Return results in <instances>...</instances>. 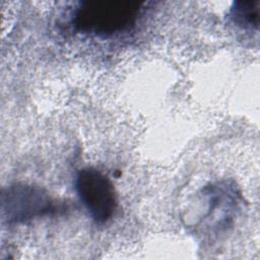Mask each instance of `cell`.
Returning <instances> with one entry per match:
<instances>
[{"label": "cell", "mask_w": 260, "mask_h": 260, "mask_svg": "<svg viewBox=\"0 0 260 260\" xmlns=\"http://www.w3.org/2000/svg\"><path fill=\"white\" fill-rule=\"evenodd\" d=\"M142 5L132 0H84L75 8L72 22L80 32L111 37L131 29Z\"/></svg>", "instance_id": "cell-1"}, {"label": "cell", "mask_w": 260, "mask_h": 260, "mask_svg": "<svg viewBox=\"0 0 260 260\" xmlns=\"http://www.w3.org/2000/svg\"><path fill=\"white\" fill-rule=\"evenodd\" d=\"M259 0H237L230 9L233 22L245 29H257L259 26Z\"/></svg>", "instance_id": "cell-4"}, {"label": "cell", "mask_w": 260, "mask_h": 260, "mask_svg": "<svg viewBox=\"0 0 260 260\" xmlns=\"http://www.w3.org/2000/svg\"><path fill=\"white\" fill-rule=\"evenodd\" d=\"M75 189L96 223L103 224L113 217L118 201L114 185L108 176L93 167L82 168L76 175Z\"/></svg>", "instance_id": "cell-2"}, {"label": "cell", "mask_w": 260, "mask_h": 260, "mask_svg": "<svg viewBox=\"0 0 260 260\" xmlns=\"http://www.w3.org/2000/svg\"><path fill=\"white\" fill-rule=\"evenodd\" d=\"M1 211L10 223H20L55 211V203L41 187L16 183L3 189Z\"/></svg>", "instance_id": "cell-3"}]
</instances>
